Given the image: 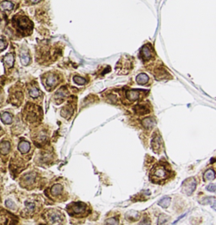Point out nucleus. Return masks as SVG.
<instances>
[{"label":"nucleus","instance_id":"nucleus-1","mask_svg":"<svg viewBox=\"0 0 216 225\" xmlns=\"http://www.w3.org/2000/svg\"><path fill=\"white\" fill-rule=\"evenodd\" d=\"M167 175H168V172L166 169V168L160 165L154 167L153 169L151 170V176L153 177L154 180H164L167 177Z\"/></svg>","mask_w":216,"mask_h":225},{"label":"nucleus","instance_id":"nucleus-2","mask_svg":"<svg viewBox=\"0 0 216 225\" xmlns=\"http://www.w3.org/2000/svg\"><path fill=\"white\" fill-rule=\"evenodd\" d=\"M197 182L193 178L186 180L183 184V191L186 195H191L196 189Z\"/></svg>","mask_w":216,"mask_h":225},{"label":"nucleus","instance_id":"nucleus-3","mask_svg":"<svg viewBox=\"0 0 216 225\" xmlns=\"http://www.w3.org/2000/svg\"><path fill=\"white\" fill-rule=\"evenodd\" d=\"M86 208H87L86 205L85 203H83V202H75V203L72 204L71 209H72L73 213L78 215V214L84 213L85 212V210H86Z\"/></svg>","mask_w":216,"mask_h":225},{"label":"nucleus","instance_id":"nucleus-4","mask_svg":"<svg viewBox=\"0 0 216 225\" xmlns=\"http://www.w3.org/2000/svg\"><path fill=\"white\" fill-rule=\"evenodd\" d=\"M152 50L150 48V46L148 45L144 46L142 50H141V55L144 58V60H149L151 56H152Z\"/></svg>","mask_w":216,"mask_h":225},{"label":"nucleus","instance_id":"nucleus-5","mask_svg":"<svg viewBox=\"0 0 216 225\" xmlns=\"http://www.w3.org/2000/svg\"><path fill=\"white\" fill-rule=\"evenodd\" d=\"M161 144H162V140H161V137L160 135H157L155 137H154L152 142H151V145H152V148H153L154 152H158L160 149Z\"/></svg>","mask_w":216,"mask_h":225},{"label":"nucleus","instance_id":"nucleus-6","mask_svg":"<svg viewBox=\"0 0 216 225\" xmlns=\"http://www.w3.org/2000/svg\"><path fill=\"white\" fill-rule=\"evenodd\" d=\"M30 149H31V144H30V143H28V142H26V141H21V142L19 143L18 149L19 150L21 153H28Z\"/></svg>","mask_w":216,"mask_h":225},{"label":"nucleus","instance_id":"nucleus-7","mask_svg":"<svg viewBox=\"0 0 216 225\" xmlns=\"http://www.w3.org/2000/svg\"><path fill=\"white\" fill-rule=\"evenodd\" d=\"M14 3L9 1H3L0 3V10L1 11H10L14 9Z\"/></svg>","mask_w":216,"mask_h":225},{"label":"nucleus","instance_id":"nucleus-8","mask_svg":"<svg viewBox=\"0 0 216 225\" xmlns=\"http://www.w3.org/2000/svg\"><path fill=\"white\" fill-rule=\"evenodd\" d=\"M140 217L139 213L138 212H135V211H129L127 215H126V218L131 222H133V221H136L138 220Z\"/></svg>","mask_w":216,"mask_h":225},{"label":"nucleus","instance_id":"nucleus-9","mask_svg":"<svg viewBox=\"0 0 216 225\" xmlns=\"http://www.w3.org/2000/svg\"><path fill=\"white\" fill-rule=\"evenodd\" d=\"M10 150V143L8 141H3L0 143V151L3 154L9 153Z\"/></svg>","mask_w":216,"mask_h":225},{"label":"nucleus","instance_id":"nucleus-10","mask_svg":"<svg viewBox=\"0 0 216 225\" xmlns=\"http://www.w3.org/2000/svg\"><path fill=\"white\" fill-rule=\"evenodd\" d=\"M0 117H1V120L3 121V123L5 124H11L12 121H13V117L12 116L8 113V112H3L0 114Z\"/></svg>","mask_w":216,"mask_h":225},{"label":"nucleus","instance_id":"nucleus-11","mask_svg":"<svg viewBox=\"0 0 216 225\" xmlns=\"http://www.w3.org/2000/svg\"><path fill=\"white\" fill-rule=\"evenodd\" d=\"M127 97L129 100H137L139 98V92L138 90H130L127 93Z\"/></svg>","mask_w":216,"mask_h":225},{"label":"nucleus","instance_id":"nucleus-12","mask_svg":"<svg viewBox=\"0 0 216 225\" xmlns=\"http://www.w3.org/2000/svg\"><path fill=\"white\" fill-rule=\"evenodd\" d=\"M155 124V121L153 118H145L142 121V125L144 126V128H147V129H150L152 128Z\"/></svg>","mask_w":216,"mask_h":225},{"label":"nucleus","instance_id":"nucleus-13","mask_svg":"<svg viewBox=\"0 0 216 225\" xmlns=\"http://www.w3.org/2000/svg\"><path fill=\"white\" fill-rule=\"evenodd\" d=\"M58 83V78L54 74H50L46 78V85L49 87L54 86Z\"/></svg>","mask_w":216,"mask_h":225},{"label":"nucleus","instance_id":"nucleus-14","mask_svg":"<svg viewBox=\"0 0 216 225\" xmlns=\"http://www.w3.org/2000/svg\"><path fill=\"white\" fill-rule=\"evenodd\" d=\"M134 110L138 113V114H142V115H144V114H147L149 113L150 110L147 106L142 105H138L134 107Z\"/></svg>","mask_w":216,"mask_h":225},{"label":"nucleus","instance_id":"nucleus-15","mask_svg":"<svg viewBox=\"0 0 216 225\" xmlns=\"http://www.w3.org/2000/svg\"><path fill=\"white\" fill-rule=\"evenodd\" d=\"M3 61H4V63L6 65H8L9 68L13 67L14 65V62H15V58H14V55L12 53H9L7 54L4 58H3Z\"/></svg>","mask_w":216,"mask_h":225},{"label":"nucleus","instance_id":"nucleus-16","mask_svg":"<svg viewBox=\"0 0 216 225\" xmlns=\"http://www.w3.org/2000/svg\"><path fill=\"white\" fill-rule=\"evenodd\" d=\"M62 191V186L60 184H56L51 188V193L53 196H58L61 194Z\"/></svg>","mask_w":216,"mask_h":225},{"label":"nucleus","instance_id":"nucleus-17","mask_svg":"<svg viewBox=\"0 0 216 225\" xmlns=\"http://www.w3.org/2000/svg\"><path fill=\"white\" fill-rule=\"evenodd\" d=\"M170 203V198L168 196H165L162 199H160L158 202V205L160 206L163 208H167Z\"/></svg>","mask_w":216,"mask_h":225},{"label":"nucleus","instance_id":"nucleus-18","mask_svg":"<svg viewBox=\"0 0 216 225\" xmlns=\"http://www.w3.org/2000/svg\"><path fill=\"white\" fill-rule=\"evenodd\" d=\"M136 81H137V83H139V84H144L149 81V77L145 74H140L137 76Z\"/></svg>","mask_w":216,"mask_h":225},{"label":"nucleus","instance_id":"nucleus-19","mask_svg":"<svg viewBox=\"0 0 216 225\" xmlns=\"http://www.w3.org/2000/svg\"><path fill=\"white\" fill-rule=\"evenodd\" d=\"M215 178V171L213 169H209L205 172V174L203 175V179L205 181L207 180H212Z\"/></svg>","mask_w":216,"mask_h":225},{"label":"nucleus","instance_id":"nucleus-20","mask_svg":"<svg viewBox=\"0 0 216 225\" xmlns=\"http://www.w3.org/2000/svg\"><path fill=\"white\" fill-rule=\"evenodd\" d=\"M61 213L59 212H53L52 213H51L49 215V219L51 222H57V221H61Z\"/></svg>","mask_w":216,"mask_h":225},{"label":"nucleus","instance_id":"nucleus-21","mask_svg":"<svg viewBox=\"0 0 216 225\" xmlns=\"http://www.w3.org/2000/svg\"><path fill=\"white\" fill-rule=\"evenodd\" d=\"M30 56L26 53V52H22L20 54V61H21V63L24 65V66H26L29 64L30 62Z\"/></svg>","mask_w":216,"mask_h":225},{"label":"nucleus","instance_id":"nucleus-22","mask_svg":"<svg viewBox=\"0 0 216 225\" xmlns=\"http://www.w3.org/2000/svg\"><path fill=\"white\" fill-rule=\"evenodd\" d=\"M30 95H31V97H32V98H37V97H39L40 96V91L37 90L36 88H31V90H30Z\"/></svg>","mask_w":216,"mask_h":225},{"label":"nucleus","instance_id":"nucleus-23","mask_svg":"<svg viewBox=\"0 0 216 225\" xmlns=\"http://www.w3.org/2000/svg\"><path fill=\"white\" fill-rule=\"evenodd\" d=\"M74 82L76 83L77 84L81 85V84H85L86 83V80H85V78L79 77V76H74Z\"/></svg>","mask_w":216,"mask_h":225},{"label":"nucleus","instance_id":"nucleus-24","mask_svg":"<svg viewBox=\"0 0 216 225\" xmlns=\"http://www.w3.org/2000/svg\"><path fill=\"white\" fill-rule=\"evenodd\" d=\"M168 216H166V215H165V214H161L160 217H159V219H158V224L160 225L162 224H164V223H166L167 220H168Z\"/></svg>","mask_w":216,"mask_h":225},{"label":"nucleus","instance_id":"nucleus-25","mask_svg":"<svg viewBox=\"0 0 216 225\" xmlns=\"http://www.w3.org/2000/svg\"><path fill=\"white\" fill-rule=\"evenodd\" d=\"M105 225H118V221H117V219L111 218H109L106 221Z\"/></svg>","mask_w":216,"mask_h":225},{"label":"nucleus","instance_id":"nucleus-26","mask_svg":"<svg viewBox=\"0 0 216 225\" xmlns=\"http://www.w3.org/2000/svg\"><path fill=\"white\" fill-rule=\"evenodd\" d=\"M5 204H6V206L8 207V208H12V209H14L15 208V203L13 202V201H11V200H7L6 201V202H5Z\"/></svg>","mask_w":216,"mask_h":225},{"label":"nucleus","instance_id":"nucleus-27","mask_svg":"<svg viewBox=\"0 0 216 225\" xmlns=\"http://www.w3.org/2000/svg\"><path fill=\"white\" fill-rule=\"evenodd\" d=\"M25 206H26V208L31 212L35 209V204L32 202H25Z\"/></svg>","mask_w":216,"mask_h":225},{"label":"nucleus","instance_id":"nucleus-28","mask_svg":"<svg viewBox=\"0 0 216 225\" xmlns=\"http://www.w3.org/2000/svg\"><path fill=\"white\" fill-rule=\"evenodd\" d=\"M206 189H207L208 191H209V192H215V190H216V185H215V184H211V185H208V186L206 187Z\"/></svg>","mask_w":216,"mask_h":225},{"label":"nucleus","instance_id":"nucleus-29","mask_svg":"<svg viewBox=\"0 0 216 225\" xmlns=\"http://www.w3.org/2000/svg\"><path fill=\"white\" fill-rule=\"evenodd\" d=\"M34 178H35V175H33V174H30V175H27L25 176V179L26 180H28L29 182L32 181V180H34Z\"/></svg>","mask_w":216,"mask_h":225},{"label":"nucleus","instance_id":"nucleus-30","mask_svg":"<svg viewBox=\"0 0 216 225\" xmlns=\"http://www.w3.org/2000/svg\"><path fill=\"white\" fill-rule=\"evenodd\" d=\"M139 225H150V220L147 218H144L143 221L139 224Z\"/></svg>","mask_w":216,"mask_h":225},{"label":"nucleus","instance_id":"nucleus-31","mask_svg":"<svg viewBox=\"0 0 216 225\" xmlns=\"http://www.w3.org/2000/svg\"><path fill=\"white\" fill-rule=\"evenodd\" d=\"M5 47H6V43H5L3 41L0 40V50H3V49H4Z\"/></svg>","mask_w":216,"mask_h":225},{"label":"nucleus","instance_id":"nucleus-32","mask_svg":"<svg viewBox=\"0 0 216 225\" xmlns=\"http://www.w3.org/2000/svg\"><path fill=\"white\" fill-rule=\"evenodd\" d=\"M185 216H186V214H183L182 216H181V217H179V218H178L176 219V221L173 223V224H176V223H177V222H178V221H179V220H180L181 218H183V217H185Z\"/></svg>","mask_w":216,"mask_h":225},{"label":"nucleus","instance_id":"nucleus-33","mask_svg":"<svg viewBox=\"0 0 216 225\" xmlns=\"http://www.w3.org/2000/svg\"><path fill=\"white\" fill-rule=\"evenodd\" d=\"M41 0H31V2L32 3H39Z\"/></svg>","mask_w":216,"mask_h":225}]
</instances>
